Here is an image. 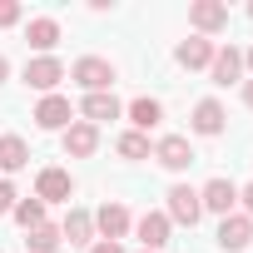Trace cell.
I'll use <instances>...</instances> for the list:
<instances>
[{
    "mask_svg": "<svg viewBox=\"0 0 253 253\" xmlns=\"http://www.w3.org/2000/svg\"><path fill=\"white\" fill-rule=\"evenodd\" d=\"M65 80H75L84 94H104V89H114V80H119V70L104 60V55H80L70 70H65Z\"/></svg>",
    "mask_w": 253,
    "mask_h": 253,
    "instance_id": "6da1fadb",
    "label": "cell"
},
{
    "mask_svg": "<svg viewBox=\"0 0 253 253\" xmlns=\"http://www.w3.org/2000/svg\"><path fill=\"white\" fill-rule=\"evenodd\" d=\"M94 233H99V238H109V243L129 238V233H134V213L124 209L119 199H109V204H99V209H94Z\"/></svg>",
    "mask_w": 253,
    "mask_h": 253,
    "instance_id": "7a4b0ae2",
    "label": "cell"
},
{
    "mask_svg": "<svg viewBox=\"0 0 253 253\" xmlns=\"http://www.w3.org/2000/svg\"><path fill=\"white\" fill-rule=\"evenodd\" d=\"M30 89H40V94H60V80H65V65H60V55H35V60H25V75H20Z\"/></svg>",
    "mask_w": 253,
    "mask_h": 253,
    "instance_id": "3957f363",
    "label": "cell"
},
{
    "mask_svg": "<svg viewBox=\"0 0 253 253\" xmlns=\"http://www.w3.org/2000/svg\"><path fill=\"white\" fill-rule=\"evenodd\" d=\"M159 169H169V174H184L189 164H194V144H189V134H159V144H154V154H149Z\"/></svg>",
    "mask_w": 253,
    "mask_h": 253,
    "instance_id": "277c9868",
    "label": "cell"
},
{
    "mask_svg": "<svg viewBox=\"0 0 253 253\" xmlns=\"http://www.w3.org/2000/svg\"><path fill=\"white\" fill-rule=\"evenodd\" d=\"M70 194H75V179H70V169H60V164H45L40 174H35V199L50 209V204H70Z\"/></svg>",
    "mask_w": 253,
    "mask_h": 253,
    "instance_id": "5b68a950",
    "label": "cell"
},
{
    "mask_svg": "<svg viewBox=\"0 0 253 253\" xmlns=\"http://www.w3.org/2000/svg\"><path fill=\"white\" fill-rule=\"evenodd\" d=\"M164 199H169V204H164L169 223H179V228H194V223L204 218V204H199V189H189V184H174V189H169Z\"/></svg>",
    "mask_w": 253,
    "mask_h": 253,
    "instance_id": "8992f818",
    "label": "cell"
},
{
    "mask_svg": "<svg viewBox=\"0 0 253 253\" xmlns=\"http://www.w3.org/2000/svg\"><path fill=\"white\" fill-rule=\"evenodd\" d=\"M169 233H174V223H169V213H164V209H149V213H139V218H134V238H139V248H144V253H159L164 243H174Z\"/></svg>",
    "mask_w": 253,
    "mask_h": 253,
    "instance_id": "52a82bcc",
    "label": "cell"
},
{
    "mask_svg": "<svg viewBox=\"0 0 253 253\" xmlns=\"http://www.w3.org/2000/svg\"><path fill=\"white\" fill-rule=\"evenodd\" d=\"M189 25H194V35L213 40V35L228 30V5H223V0H194V5H189Z\"/></svg>",
    "mask_w": 253,
    "mask_h": 253,
    "instance_id": "ba28073f",
    "label": "cell"
},
{
    "mask_svg": "<svg viewBox=\"0 0 253 253\" xmlns=\"http://www.w3.org/2000/svg\"><path fill=\"white\" fill-rule=\"evenodd\" d=\"M40 129H50V134H65L70 124H75V104L65 99V94H40V104H35V114H30Z\"/></svg>",
    "mask_w": 253,
    "mask_h": 253,
    "instance_id": "9c48e42d",
    "label": "cell"
},
{
    "mask_svg": "<svg viewBox=\"0 0 253 253\" xmlns=\"http://www.w3.org/2000/svg\"><path fill=\"white\" fill-rule=\"evenodd\" d=\"M199 204H204V213H218V218H228V213H238V184L233 179H209L204 189H199Z\"/></svg>",
    "mask_w": 253,
    "mask_h": 253,
    "instance_id": "30bf717a",
    "label": "cell"
},
{
    "mask_svg": "<svg viewBox=\"0 0 253 253\" xmlns=\"http://www.w3.org/2000/svg\"><path fill=\"white\" fill-rule=\"evenodd\" d=\"M189 129H194L199 139H218V134L228 129V109H223L218 99H199L194 114H189Z\"/></svg>",
    "mask_w": 253,
    "mask_h": 253,
    "instance_id": "8fae6325",
    "label": "cell"
},
{
    "mask_svg": "<svg viewBox=\"0 0 253 253\" xmlns=\"http://www.w3.org/2000/svg\"><path fill=\"white\" fill-rule=\"evenodd\" d=\"M25 45H30L35 55H55V45H60V20H55V15H30V20H25Z\"/></svg>",
    "mask_w": 253,
    "mask_h": 253,
    "instance_id": "7c38bea8",
    "label": "cell"
},
{
    "mask_svg": "<svg viewBox=\"0 0 253 253\" xmlns=\"http://www.w3.org/2000/svg\"><path fill=\"white\" fill-rule=\"evenodd\" d=\"M209 80L223 84V89L238 84V80H243V50H238V45H218V50H213V65H209Z\"/></svg>",
    "mask_w": 253,
    "mask_h": 253,
    "instance_id": "4fadbf2b",
    "label": "cell"
},
{
    "mask_svg": "<svg viewBox=\"0 0 253 253\" xmlns=\"http://www.w3.org/2000/svg\"><path fill=\"white\" fill-rule=\"evenodd\" d=\"M223 253H243L248 243H253V218L248 213H228L223 223H218V238H213Z\"/></svg>",
    "mask_w": 253,
    "mask_h": 253,
    "instance_id": "5bb4252c",
    "label": "cell"
},
{
    "mask_svg": "<svg viewBox=\"0 0 253 253\" xmlns=\"http://www.w3.org/2000/svg\"><path fill=\"white\" fill-rule=\"evenodd\" d=\"M60 144H65L70 159H89V154H99V129H94V124H84V119H75L70 129L60 134Z\"/></svg>",
    "mask_w": 253,
    "mask_h": 253,
    "instance_id": "9a60e30c",
    "label": "cell"
},
{
    "mask_svg": "<svg viewBox=\"0 0 253 253\" xmlns=\"http://www.w3.org/2000/svg\"><path fill=\"white\" fill-rule=\"evenodd\" d=\"M213 40H204V35H189V40H179V50H174V65L179 70H209L213 65Z\"/></svg>",
    "mask_w": 253,
    "mask_h": 253,
    "instance_id": "2e32d148",
    "label": "cell"
},
{
    "mask_svg": "<svg viewBox=\"0 0 253 253\" xmlns=\"http://www.w3.org/2000/svg\"><path fill=\"white\" fill-rule=\"evenodd\" d=\"M60 238L70 243V248H89L99 233H94V213L89 209H70L65 213V223H60Z\"/></svg>",
    "mask_w": 253,
    "mask_h": 253,
    "instance_id": "e0dca14e",
    "label": "cell"
},
{
    "mask_svg": "<svg viewBox=\"0 0 253 253\" xmlns=\"http://www.w3.org/2000/svg\"><path fill=\"white\" fill-rule=\"evenodd\" d=\"M124 114H129V129H139V134H149V129H159V124H164V104H159L154 94L129 99V104H124Z\"/></svg>",
    "mask_w": 253,
    "mask_h": 253,
    "instance_id": "ac0fdd59",
    "label": "cell"
},
{
    "mask_svg": "<svg viewBox=\"0 0 253 253\" xmlns=\"http://www.w3.org/2000/svg\"><path fill=\"white\" fill-rule=\"evenodd\" d=\"M80 114H84V124L99 129L104 119H119V114H124V104L114 99V89H104V94H84V99H80Z\"/></svg>",
    "mask_w": 253,
    "mask_h": 253,
    "instance_id": "d6986e66",
    "label": "cell"
},
{
    "mask_svg": "<svg viewBox=\"0 0 253 253\" xmlns=\"http://www.w3.org/2000/svg\"><path fill=\"white\" fill-rule=\"evenodd\" d=\"M25 164H30V144H25L20 134H0V174L15 179Z\"/></svg>",
    "mask_w": 253,
    "mask_h": 253,
    "instance_id": "ffe728a7",
    "label": "cell"
},
{
    "mask_svg": "<svg viewBox=\"0 0 253 253\" xmlns=\"http://www.w3.org/2000/svg\"><path fill=\"white\" fill-rule=\"evenodd\" d=\"M25 248H30V253H60V248H65L60 223H50V218H45L40 228H30V233H25Z\"/></svg>",
    "mask_w": 253,
    "mask_h": 253,
    "instance_id": "44dd1931",
    "label": "cell"
},
{
    "mask_svg": "<svg viewBox=\"0 0 253 253\" xmlns=\"http://www.w3.org/2000/svg\"><path fill=\"white\" fill-rule=\"evenodd\" d=\"M114 149H119V159H129V164H139V159H149V154H154L149 134H139V129H124V134L114 139Z\"/></svg>",
    "mask_w": 253,
    "mask_h": 253,
    "instance_id": "7402d4cb",
    "label": "cell"
},
{
    "mask_svg": "<svg viewBox=\"0 0 253 253\" xmlns=\"http://www.w3.org/2000/svg\"><path fill=\"white\" fill-rule=\"evenodd\" d=\"M10 218H15V223H20V228H25V233H30V228H40V223H45V204H40V199H35V194H30V199H25V194H20V204H15V209H10Z\"/></svg>",
    "mask_w": 253,
    "mask_h": 253,
    "instance_id": "603a6c76",
    "label": "cell"
},
{
    "mask_svg": "<svg viewBox=\"0 0 253 253\" xmlns=\"http://www.w3.org/2000/svg\"><path fill=\"white\" fill-rule=\"evenodd\" d=\"M25 20V5L20 0H0V30H10V25H20Z\"/></svg>",
    "mask_w": 253,
    "mask_h": 253,
    "instance_id": "cb8c5ba5",
    "label": "cell"
},
{
    "mask_svg": "<svg viewBox=\"0 0 253 253\" xmlns=\"http://www.w3.org/2000/svg\"><path fill=\"white\" fill-rule=\"evenodd\" d=\"M15 204H20V189H15V179H0V218H5Z\"/></svg>",
    "mask_w": 253,
    "mask_h": 253,
    "instance_id": "d4e9b609",
    "label": "cell"
},
{
    "mask_svg": "<svg viewBox=\"0 0 253 253\" xmlns=\"http://www.w3.org/2000/svg\"><path fill=\"white\" fill-rule=\"evenodd\" d=\"M84 253H124V243H109V238H94Z\"/></svg>",
    "mask_w": 253,
    "mask_h": 253,
    "instance_id": "484cf974",
    "label": "cell"
},
{
    "mask_svg": "<svg viewBox=\"0 0 253 253\" xmlns=\"http://www.w3.org/2000/svg\"><path fill=\"white\" fill-rule=\"evenodd\" d=\"M238 204H243V213L253 218V184H243V189H238Z\"/></svg>",
    "mask_w": 253,
    "mask_h": 253,
    "instance_id": "4316f807",
    "label": "cell"
},
{
    "mask_svg": "<svg viewBox=\"0 0 253 253\" xmlns=\"http://www.w3.org/2000/svg\"><path fill=\"white\" fill-rule=\"evenodd\" d=\"M243 104L253 109V80H243Z\"/></svg>",
    "mask_w": 253,
    "mask_h": 253,
    "instance_id": "83f0119b",
    "label": "cell"
},
{
    "mask_svg": "<svg viewBox=\"0 0 253 253\" xmlns=\"http://www.w3.org/2000/svg\"><path fill=\"white\" fill-rule=\"evenodd\" d=\"M243 70H248V80H253V45L243 50Z\"/></svg>",
    "mask_w": 253,
    "mask_h": 253,
    "instance_id": "f1b7e54d",
    "label": "cell"
},
{
    "mask_svg": "<svg viewBox=\"0 0 253 253\" xmlns=\"http://www.w3.org/2000/svg\"><path fill=\"white\" fill-rule=\"evenodd\" d=\"M5 80H10V60H5V55H0V84H5Z\"/></svg>",
    "mask_w": 253,
    "mask_h": 253,
    "instance_id": "f546056e",
    "label": "cell"
},
{
    "mask_svg": "<svg viewBox=\"0 0 253 253\" xmlns=\"http://www.w3.org/2000/svg\"><path fill=\"white\" fill-rule=\"evenodd\" d=\"M248 20H253V5H248Z\"/></svg>",
    "mask_w": 253,
    "mask_h": 253,
    "instance_id": "4dcf8cb0",
    "label": "cell"
},
{
    "mask_svg": "<svg viewBox=\"0 0 253 253\" xmlns=\"http://www.w3.org/2000/svg\"><path fill=\"white\" fill-rule=\"evenodd\" d=\"M139 253H144V248H139Z\"/></svg>",
    "mask_w": 253,
    "mask_h": 253,
    "instance_id": "1f68e13d",
    "label": "cell"
}]
</instances>
